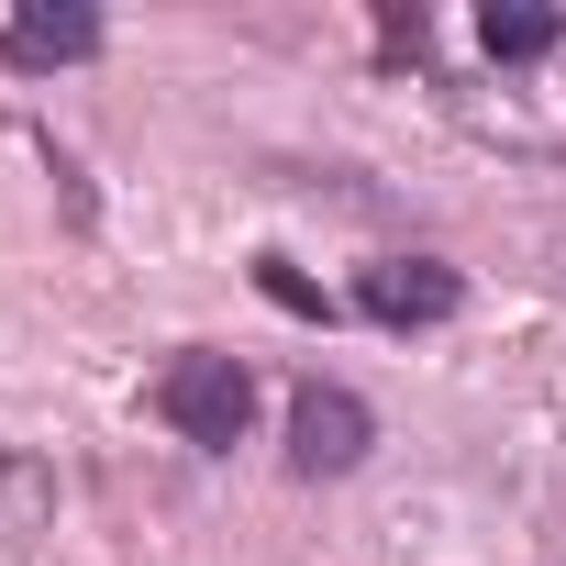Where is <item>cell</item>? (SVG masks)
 I'll list each match as a JSON object with an SVG mask.
<instances>
[{"mask_svg":"<svg viewBox=\"0 0 566 566\" xmlns=\"http://www.w3.org/2000/svg\"><path fill=\"white\" fill-rule=\"evenodd\" d=\"M156 411H167V433H178V444H200V455H233V444H244V422H255V378H244V356H222V345H189V356H167V378H156Z\"/></svg>","mask_w":566,"mask_h":566,"instance_id":"cell-1","label":"cell"},{"mask_svg":"<svg viewBox=\"0 0 566 566\" xmlns=\"http://www.w3.org/2000/svg\"><path fill=\"white\" fill-rule=\"evenodd\" d=\"M356 312L389 323V334H422V323H455V312H467V277H455L444 255H378V266L356 277Z\"/></svg>","mask_w":566,"mask_h":566,"instance_id":"cell-2","label":"cell"},{"mask_svg":"<svg viewBox=\"0 0 566 566\" xmlns=\"http://www.w3.org/2000/svg\"><path fill=\"white\" fill-rule=\"evenodd\" d=\"M367 444H378V411H367L356 389L312 378V389L290 400V467H301V478H345V467H367Z\"/></svg>","mask_w":566,"mask_h":566,"instance_id":"cell-3","label":"cell"},{"mask_svg":"<svg viewBox=\"0 0 566 566\" xmlns=\"http://www.w3.org/2000/svg\"><path fill=\"white\" fill-rule=\"evenodd\" d=\"M90 56H101V12H90V0H34V12L0 23V67H23V78L90 67Z\"/></svg>","mask_w":566,"mask_h":566,"instance_id":"cell-4","label":"cell"},{"mask_svg":"<svg viewBox=\"0 0 566 566\" xmlns=\"http://www.w3.org/2000/svg\"><path fill=\"white\" fill-rule=\"evenodd\" d=\"M555 12H544V0H489V12H478V45L500 56V67H533V56H555Z\"/></svg>","mask_w":566,"mask_h":566,"instance_id":"cell-5","label":"cell"},{"mask_svg":"<svg viewBox=\"0 0 566 566\" xmlns=\"http://www.w3.org/2000/svg\"><path fill=\"white\" fill-rule=\"evenodd\" d=\"M255 290H266L277 312H323V290H312V277H301L290 255H255Z\"/></svg>","mask_w":566,"mask_h":566,"instance_id":"cell-6","label":"cell"}]
</instances>
